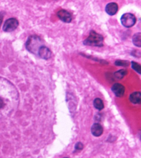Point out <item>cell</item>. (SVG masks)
Returning a JSON list of instances; mask_svg holds the SVG:
<instances>
[{"label": "cell", "mask_w": 141, "mask_h": 158, "mask_svg": "<svg viewBox=\"0 0 141 158\" xmlns=\"http://www.w3.org/2000/svg\"><path fill=\"white\" fill-rule=\"evenodd\" d=\"M93 105H94V107L99 110H101L104 108L103 102L101 99L98 98L94 99V102H93Z\"/></svg>", "instance_id": "11"}, {"label": "cell", "mask_w": 141, "mask_h": 158, "mask_svg": "<svg viewBox=\"0 0 141 158\" xmlns=\"http://www.w3.org/2000/svg\"><path fill=\"white\" fill-rule=\"evenodd\" d=\"M57 17L60 20L64 23H70L72 20V16L67 10H59L57 13Z\"/></svg>", "instance_id": "5"}, {"label": "cell", "mask_w": 141, "mask_h": 158, "mask_svg": "<svg viewBox=\"0 0 141 158\" xmlns=\"http://www.w3.org/2000/svg\"><path fill=\"white\" fill-rule=\"evenodd\" d=\"M112 91L117 97H121L125 93V87L121 84L116 83L112 85Z\"/></svg>", "instance_id": "6"}, {"label": "cell", "mask_w": 141, "mask_h": 158, "mask_svg": "<svg viewBox=\"0 0 141 158\" xmlns=\"http://www.w3.org/2000/svg\"><path fill=\"white\" fill-rule=\"evenodd\" d=\"M37 54L42 59H48L51 57L52 53L49 48H48L45 46H42V47H40L39 49Z\"/></svg>", "instance_id": "7"}, {"label": "cell", "mask_w": 141, "mask_h": 158, "mask_svg": "<svg viewBox=\"0 0 141 158\" xmlns=\"http://www.w3.org/2000/svg\"><path fill=\"white\" fill-rule=\"evenodd\" d=\"M132 64V68L136 71L139 74H141V65L140 64L137 63L136 62H134L132 61L131 62Z\"/></svg>", "instance_id": "14"}, {"label": "cell", "mask_w": 141, "mask_h": 158, "mask_svg": "<svg viewBox=\"0 0 141 158\" xmlns=\"http://www.w3.org/2000/svg\"><path fill=\"white\" fill-rule=\"evenodd\" d=\"M18 25V20L15 18H11L6 20L3 26V30L5 32H11L17 28Z\"/></svg>", "instance_id": "4"}, {"label": "cell", "mask_w": 141, "mask_h": 158, "mask_svg": "<svg viewBox=\"0 0 141 158\" xmlns=\"http://www.w3.org/2000/svg\"><path fill=\"white\" fill-rule=\"evenodd\" d=\"M4 16H5V12H0V27H1L2 23Z\"/></svg>", "instance_id": "17"}, {"label": "cell", "mask_w": 141, "mask_h": 158, "mask_svg": "<svg viewBox=\"0 0 141 158\" xmlns=\"http://www.w3.org/2000/svg\"><path fill=\"white\" fill-rule=\"evenodd\" d=\"M44 45L42 40L37 35H32L28 39L25 47L29 52L33 54H37L39 49Z\"/></svg>", "instance_id": "1"}, {"label": "cell", "mask_w": 141, "mask_h": 158, "mask_svg": "<svg viewBox=\"0 0 141 158\" xmlns=\"http://www.w3.org/2000/svg\"><path fill=\"white\" fill-rule=\"evenodd\" d=\"M127 73V72L126 70L122 69V70H120L118 72H116L115 73L114 75H115V77L117 79H121L122 78H123L124 76L126 75Z\"/></svg>", "instance_id": "13"}, {"label": "cell", "mask_w": 141, "mask_h": 158, "mask_svg": "<svg viewBox=\"0 0 141 158\" xmlns=\"http://www.w3.org/2000/svg\"><path fill=\"white\" fill-rule=\"evenodd\" d=\"M118 10V5L114 2L109 3L105 7L106 12L110 15H114Z\"/></svg>", "instance_id": "8"}, {"label": "cell", "mask_w": 141, "mask_h": 158, "mask_svg": "<svg viewBox=\"0 0 141 158\" xmlns=\"http://www.w3.org/2000/svg\"><path fill=\"white\" fill-rule=\"evenodd\" d=\"M83 144L81 142H78L76 143V144L75 145V149L76 151H81L83 149Z\"/></svg>", "instance_id": "16"}, {"label": "cell", "mask_w": 141, "mask_h": 158, "mask_svg": "<svg viewBox=\"0 0 141 158\" xmlns=\"http://www.w3.org/2000/svg\"><path fill=\"white\" fill-rule=\"evenodd\" d=\"M121 22L125 27H131L136 24V18L131 13H125L122 15Z\"/></svg>", "instance_id": "3"}, {"label": "cell", "mask_w": 141, "mask_h": 158, "mask_svg": "<svg viewBox=\"0 0 141 158\" xmlns=\"http://www.w3.org/2000/svg\"><path fill=\"white\" fill-rule=\"evenodd\" d=\"M104 38L100 34H98L94 30H92L89 36L83 41V44L86 46L102 47L103 46Z\"/></svg>", "instance_id": "2"}, {"label": "cell", "mask_w": 141, "mask_h": 158, "mask_svg": "<svg viewBox=\"0 0 141 158\" xmlns=\"http://www.w3.org/2000/svg\"><path fill=\"white\" fill-rule=\"evenodd\" d=\"M141 34L140 32H138L134 34L132 38V42L137 47H141Z\"/></svg>", "instance_id": "12"}, {"label": "cell", "mask_w": 141, "mask_h": 158, "mask_svg": "<svg viewBox=\"0 0 141 158\" xmlns=\"http://www.w3.org/2000/svg\"><path fill=\"white\" fill-rule=\"evenodd\" d=\"M130 100L132 103L140 104L141 102V93L139 92H134L131 94L130 96Z\"/></svg>", "instance_id": "10"}, {"label": "cell", "mask_w": 141, "mask_h": 158, "mask_svg": "<svg viewBox=\"0 0 141 158\" xmlns=\"http://www.w3.org/2000/svg\"><path fill=\"white\" fill-rule=\"evenodd\" d=\"M115 65L117 66H121V67H127L129 65V61L126 60H118L115 62Z\"/></svg>", "instance_id": "15"}, {"label": "cell", "mask_w": 141, "mask_h": 158, "mask_svg": "<svg viewBox=\"0 0 141 158\" xmlns=\"http://www.w3.org/2000/svg\"><path fill=\"white\" fill-rule=\"evenodd\" d=\"M91 132L93 136L99 137L103 133V128L100 124L95 123L92 125Z\"/></svg>", "instance_id": "9"}, {"label": "cell", "mask_w": 141, "mask_h": 158, "mask_svg": "<svg viewBox=\"0 0 141 158\" xmlns=\"http://www.w3.org/2000/svg\"></svg>", "instance_id": "18"}]
</instances>
